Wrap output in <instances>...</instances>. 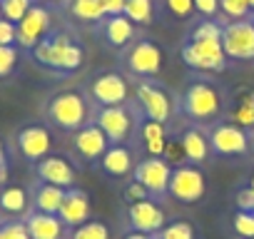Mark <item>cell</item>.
I'll return each instance as SVG.
<instances>
[{"label": "cell", "mask_w": 254, "mask_h": 239, "mask_svg": "<svg viewBox=\"0 0 254 239\" xmlns=\"http://www.w3.org/2000/svg\"><path fill=\"white\" fill-rule=\"evenodd\" d=\"M182 60L194 70L219 72L227 65V55L222 48V25L214 20H204L194 28L192 40L182 48Z\"/></svg>", "instance_id": "obj_1"}, {"label": "cell", "mask_w": 254, "mask_h": 239, "mask_svg": "<svg viewBox=\"0 0 254 239\" xmlns=\"http://www.w3.org/2000/svg\"><path fill=\"white\" fill-rule=\"evenodd\" d=\"M33 53H35V60L40 65H45L50 70H58V72H72V70H77L82 65V58H85L82 48L72 38H67L63 33L43 38L33 48Z\"/></svg>", "instance_id": "obj_2"}, {"label": "cell", "mask_w": 254, "mask_h": 239, "mask_svg": "<svg viewBox=\"0 0 254 239\" xmlns=\"http://www.w3.org/2000/svg\"><path fill=\"white\" fill-rule=\"evenodd\" d=\"M48 115H50V120L58 127L77 132L80 127L87 125L90 107H87V100L80 92H60V95H55L50 100Z\"/></svg>", "instance_id": "obj_3"}, {"label": "cell", "mask_w": 254, "mask_h": 239, "mask_svg": "<svg viewBox=\"0 0 254 239\" xmlns=\"http://www.w3.org/2000/svg\"><path fill=\"white\" fill-rule=\"evenodd\" d=\"M219 92L207 82H194L182 95V110L192 120H212L219 115Z\"/></svg>", "instance_id": "obj_4"}, {"label": "cell", "mask_w": 254, "mask_h": 239, "mask_svg": "<svg viewBox=\"0 0 254 239\" xmlns=\"http://www.w3.org/2000/svg\"><path fill=\"white\" fill-rule=\"evenodd\" d=\"M222 48L232 60H254V23L234 20L222 28Z\"/></svg>", "instance_id": "obj_5"}, {"label": "cell", "mask_w": 254, "mask_h": 239, "mask_svg": "<svg viewBox=\"0 0 254 239\" xmlns=\"http://www.w3.org/2000/svg\"><path fill=\"white\" fill-rule=\"evenodd\" d=\"M170 194L185 204L199 202L204 197V175L194 165H180L177 170H172Z\"/></svg>", "instance_id": "obj_6"}, {"label": "cell", "mask_w": 254, "mask_h": 239, "mask_svg": "<svg viewBox=\"0 0 254 239\" xmlns=\"http://www.w3.org/2000/svg\"><path fill=\"white\" fill-rule=\"evenodd\" d=\"M135 179H137L140 184H145L150 194L162 197V194L170 192L172 167H170V162L162 160V157H150V160H145V162H140V165L135 167Z\"/></svg>", "instance_id": "obj_7"}, {"label": "cell", "mask_w": 254, "mask_h": 239, "mask_svg": "<svg viewBox=\"0 0 254 239\" xmlns=\"http://www.w3.org/2000/svg\"><path fill=\"white\" fill-rule=\"evenodd\" d=\"M127 95H130V85H127V80L117 72L97 75L95 82H92V97L102 107H120V105H125Z\"/></svg>", "instance_id": "obj_8"}, {"label": "cell", "mask_w": 254, "mask_h": 239, "mask_svg": "<svg viewBox=\"0 0 254 239\" xmlns=\"http://www.w3.org/2000/svg\"><path fill=\"white\" fill-rule=\"evenodd\" d=\"M50 30V13L43 5H33L18 23V45L33 50Z\"/></svg>", "instance_id": "obj_9"}, {"label": "cell", "mask_w": 254, "mask_h": 239, "mask_svg": "<svg viewBox=\"0 0 254 239\" xmlns=\"http://www.w3.org/2000/svg\"><path fill=\"white\" fill-rule=\"evenodd\" d=\"M127 67L140 77H155L162 70V50L150 40H140L127 53Z\"/></svg>", "instance_id": "obj_10"}, {"label": "cell", "mask_w": 254, "mask_h": 239, "mask_svg": "<svg viewBox=\"0 0 254 239\" xmlns=\"http://www.w3.org/2000/svg\"><path fill=\"white\" fill-rule=\"evenodd\" d=\"M97 127L105 132V137L115 145H120L122 140H127L132 130V117L122 105L120 107H102L97 115Z\"/></svg>", "instance_id": "obj_11"}, {"label": "cell", "mask_w": 254, "mask_h": 239, "mask_svg": "<svg viewBox=\"0 0 254 239\" xmlns=\"http://www.w3.org/2000/svg\"><path fill=\"white\" fill-rule=\"evenodd\" d=\"M127 217H130V224L135 232H145V234H157L165 227V212L160 209V204L150 202V199H140L132 202L130 209H127Z\"/></svg>", "instance_id": "obj_12"}, {"label": "cell", "mask_w": 254, "mask_h": 239, "mask_svg": "<svg viewBox=\"0 0 254 239\" xmlns=\"http://www.w3.org/2000/svg\"><path fill=\"white\" fill-rule=\"evenodd\" d=\"M137 100H140V107L147 115V120H155V122H162V125L170 120L172 102L165 95V90H160V87H155L150 82H142L137 87Z\"/></svg>", "instance_id": "obj_13"}, {"label": "cell", "mask_w": 254, "mask_h": 239, "mask_svg": "<svg viewBox=\"0 0 254 239\" xmlns=\"http://www.w3.org/2000/svg\"><path fill=\"white\" fill-rule=\"evenodd\" d=\"M38 177L45 182V184H55V187H63V189H72L75 184V170L72 165L65 160V157H43L38 162Z\"/></svg>", "instance_id": "obj_14"}, {"label": "cell", "mask_w": 254, "mask_h": 239, "mask_svg": "<svg viewBox=\"0 0 254 239\" xmlns=\"http://www.w3.org/2000/svg\"><path fill=\"white\" fill-rule=\"evenodd\" d=\"M50 145H53L50 132L40 125H30V127L20 130V135H18V147H20L23 157L30 162H40L43 157H48Z\"/></svg>", "instance_id": "obj_15"}, {"label": "cell", "mask_w": 254, "mask_h": 239, "mask_svg": "<svg viewBox=\"0 0 254 239\" xmlns=\"http://www.w3.org/2000/svg\"><path fill=\"white\" fill-rule=\"evenodd\" d=\"M209 147H214V152H219V155H244L249 147V140L242 127L219 125V127H214V132L209 137Z\"/></svg>", "instance_id": "obj_16"}, {"label": "cell", "mask_w": 254, "mask_h": 239, "mask_svg": "<svg viewBox=\"0 0 254 239\" xmlns=\"http://www.w3.org/2000/svg\"><path fill=\"white\" fill-rule=\"evenodd\" d=\"M58 217L63 219L65 227H72V229L85 224L90 219V199H87V194L82 189H67Z\"/></svg>", "instance_id": "obj_17"}, {"label": "cell", "mask_w": 254, "mask_h": 239, "mask_svg": "<svg viewBox=\"0 0 254 239\" xmlns=\"http://www.w3.org/2000/svg\"><path fill=\"white\" fill-rule=\"evenodd\" d=\"M107 147H110V140L97 125H85L75 132V150L85 160H100L107 152Z\"/></svg>", "instance_id": "obj_18"}, {"label": "cell", "mask_w": 254, "mask_h": 239, "mask_svg": "<svg viewBox=\"0 0 254 239\" xmlns=\"http://www.w3.org/2000/svg\"><path fill=\"white\" fill-rule=\"evenodd\" d=\"M30 239H63L65 237V224L58 214H45V212H33L25 219Z\"/></svg>", "instance_id": "obj_19"}, {"label": "cell", "mask_w": 254, "mask_h": 239, "mask_svg": "<svg viewBox=\"0 0 254 239\" xmlns=\"http://www.w3.org/2000/svg\"><path fill=\"white\" fill-rule=\"evenodd\" d=\"M135 35V23L127 15H112L105 20V38L112 48H125Z\"/></svg>", "instance_id": "obj_20"}, {"label": "cell", "mask_w": 254, "mask_h": 239, "mask_svg": "<svg viewBox=\"0 0 254 239\" xmlns=\"http://www.w3.org/2000/svg\"><path fill=\"white\" fill-rule=\"evenodd\" d=\"M100 165H102V170H105L107 175L122 177V175H127V172L132 170V155H130V150L122 147V145H112V147H107V152L100 157Z\"/></svg>", "instance_id": "obj_21"}, {"label": "cell", "mask_w": 254, "mask_h": 239, "mask_svg": "<svg viewBox=\"0 0 254 239\" xmlns=\"http://www.w3.org/2000/svg\"><path fill=\"white\" fill-rule=\"evenodd\" d=\"M65 192L63 187H55V184H40L38 192H35V212H45V214H58L60 207H63V199H65Z\"/></svg>", "instance_id": "obj_22"}, {"label": "cell", "mask_w": 254, "mask_h": 239, "mask_svg": "<svg viewBox=\"0 0 254 239\" xmlns=\"http://www.w3.org/2000/svg\"><path fill=\"white\" fill-rule=\"evenodd\" d=\"M180 145H182V150H185V160L204 162L207 155H209V140H207L199 130H194V127H190V130L182 135Z\"/></svg>", "instance_id": "obj_23"}, {"label": "cell", "mask_w": 254, "mask_h": 239, "mask_svg": "<svg viewBox=\"0 0 254 239\" xmlns=\"http://www.w3.org/2000/svg\"><path fill=\"white\" fill-rule=\"evenodd\" d=\"M142 140H145V147H147L150 157H162L165 145H167L165 125L155 122V120H147V122L142 125Z\"/></svg>", "instance_id": "obj_24"}, {"label": "cell", "mask_w": 254, "mask_h": 239, "mask_svg": "<svg viewBox=\"0 0 254 239\" xmlns=\"http://www.w3.org/2000/svg\"><path fill=\"white\" fill-rule=\"evenodd\" d=\"M232 120L237 127H254V92H242L234 110H232Z\"/></svg>", "instance_id": "obj_25"}, {"label": "cell", "mask_w": 254, "mask_h": 239, "mask_svg": "<svg viewBox=\"0 0 254 239\" xmlns=\"http://www.w3.org/2000/svg\"><path fill=\"white\" fill-rule=\"evenodd\" d=\"M28 207V194L23 187H5L0 192V209L8 214H23Z\"/></svg>", "instance_id": "obj_26"}, {"label": "cell", "mask_w": 254, "mask_h": 239, "mask_svg": "<svg viewBox=\"0 0 254 239\" xmlns=\"http://www.w3.org/2000/svg\"><path fill=\"white\" fill-rule=\"evenodd\" d=\"M72 15L82 23H97L105 18V10H102V3L100 0H72L70 5Z\"/></svg>", "instance_id": "obj_27"}, {"label": "cell", "mask_w": 254, "mask_h": 239, "mask_svg": "<svg viewBox=\"0 0 254 239\" xmlns=\"http://www.w3.org/2000/svg\"><path fill=\"white\" fill-rule=\"evenodd\" d=\"M30 8H33V0H0V18L18 25Z\"/></svg>", "instance_id": "obj_28"}, {"label": "cell", "mask_w": 254, "mask_h": 239, "mask_svg": "<svg viewBox=\"0 0 254 239\" xmlns=\"http://www.w3.org/2000/svg\"><path fill=\"white\" fill-rule=\"evenodd\" d=\"M125 15L132 23L147 25L152 20V0H125Z\"/></svg>", "instance_id": "obj_29"}, {"label": "cell", "mask_w": 254, "mask_h": 239, "mask_svg": "<svg viewBox=\"0 0 254 239\" xmlns=\"http://www.w3.org/2000/svg\"><path fill=\"white\" fill-rule=\"evenodd\" d=\"M72 239H110V229L102 222H85L75 227Z\"/></svg>", "instance_id": "obj_30"}, {"label": "cell", "mask_w": 254, "mask_h": 239, "mask_svg": "<svg viewBox=\"0 0 254 239\" xmlns=\"http://www.w3.org/2000/svg\"><path fill=\"white\" fill-rule=\"evenodd\" d=\"M157 239H194V229L187 222H172L162 227Z\"/></svg>", "instance_id": "obj_31"}, {"label": "cell", "mask_w": 254, "mask_h": 239, "mask_svg": "<svg viewBox=\"0 0 254 239\" xmlns=\"http://www.w3.org/2000/svg\"><path fill=\"white\" fill-rule=\"evenodd\" d=\"M234 232L244 239H254V212H237L234 214Z\"/></svg>", "instance_id": "obj_32"}, {"label": "cell", "mask_w": 254, "mask_h": 239, "mask_svg": "<svg viewBox=\"0 0 254 239\" xmlns=\"http://www.w3.org/2000/svg\"><path fill=\"white\" fill-rule=\"evenodd\" d=\"M219 10L227 18H234V20H244L252 13V8L247 3H242V0H219Z\"/></svg>", "instance_id": "obj_33"}, {"label": "cell", "mask_w": 254, "mask_h": 239, "mask_svg": "<svg viewBox=\"0 0 254 239\" xmlns=\"http://www.w3.org/2000/svg\"><path fill=\"white\" fill-rule=\"evenodd\" d=\"M18 65V50L8 48V45H0V77H8Z\"/></svg>", "instance_id": "obj_34"}, {"label": "cell", "mask_w": 254, "mask_h": 239, "mask_svg": "<svg viewBox=\"0 0 254 239\" xmlns=\"http://www.w3.org/2000/svg\"><path fill=\"white\" fill-rule=\"evenodd\" d=\"M0 239H30V234L23 222H8L0 224Z\"/></svg>", "instance_id": "obj_35"}, {"label": "cell", "mask_w": 254, "mask_h": 239, "mask_svg": "<svg viewBox=\"0 0 254 239\" xmlns=\"http://www.w3.org/2000/svg\"><path fill=\"white\" fill-rule=\"evenodd\" d=\"M18 43V25L0 18V45H8V48H15Z\"/></svg>", "instance_id": "obj_36"}, {"label": "cell", "mask_w": 254, "mask_h": 239, "mask_svg": "<svg viewBox=\"0 0 254 239\" xmlns=\"http://www.w3.org/2000/svg\"><path fill=\"white\" fill-rule=\"evenodd\" d=\"M125 197L130 199V204H132V202H140V199H150V192H147L145 184H140L135 179V182H130V184L125 187Z\"/></svg>", "instance_id": "obj_37"}, {"label": "cell", "mask_w": 254, "mask_h": 239, "mask_svg": "<svg viewBox=\"0 0 254 239\" xmlns=\"http://www.w3.org/2000/svg\"><path fill=\"white\" fill-rule=\"evenodd\" d=\"M170 13L180 15V18H187L192 10H194V0H165Z\"/></svg>", "instance_id": "obj_38"}, {"label": "cell", "mask_w": 254, "mask_h": 239, "mask_svg": "<svg viewBox=\"0 0 254 239\" xmlns=\"http://www.w3.org/2000/svg\"><path fill=\"white\" fill-rule=\"evenodd\" d=\"M162 157H165L167 162H182V160H185V150H182V145H180V142H172V140H167Z\"/></svg>", "instance_id": "obj_39"}, {"label": "cell", "mask_w": 254, "mask_h": 239, "mask_svg": "<svg viewBox=\"0 0 254 239\" xmlns=\"http://www.w3.org/2000/svg\"><path fill=\"white\" fill-rule=\"evenodd\" d=\"M237 207L242 212H254V189L252 187H247L237 194Z\"/></svg>", "instance_id": "obj_40"}, {"label": "cell", "mask_w": 254, "mask_h": 239, "mask_svg": "<svg viewBox=\"0 0 254 239\" xmlns=\"http://www.w3.org/2000/svg\"><path fill=\"white\" fill-rule=\"evenodd\" d=\"M100 3H102L105 18H112V15H125V0H100Z\"/></svg>", "instance_id": "obj_41"}, {"label": "cell", "mask_w": 254, "mask_h": 239, "mask_svg": "<svg viewBox=\"0 0 254 239\" xmlns=\"http://www.w3.org/2000/svg\"><path fill=\"white\" fill-rule=\"evenodd\" d=\"M194 10H199L202 15L212 18L219 13V0H194Z\"/></svg>", "instance_id": "obj_42"}, {"label": "cell", "mask_w": 254, "mask_h": 239, "mask_svg": "<svg viewBox=\"0 0 254 239\" xmlns=\"http://www.w3.org/2000/svg\"><path fill=\"white\" fill-rule=\"evenodd\" d=\"M8 179V162H5V147L0 142V184H5Z\"/></svg>", "instance_id": "obj_43"}, {"label": "cell", "mask_w": 254, "mask_h": 239, "mask_svg": "<svg viewBox=\"0 0 254 239\" xmlns=\"http://www.w3.org/2000/svg\"><path fill=\"white\" fill-rule=\"evenodd\" d=\"M125 239H155V234H145V232H135V229H132Z\"/></svg>", "instance_id": "obj_44"}, {"label": "cell", "mask_w": 254, "mask_h": 239, "mask_svg": "<svg viewBox=\"0 0 254 239\" xmlns=\"http://www.w3.org/2000/svg\"><path fill=\"white\" fill-rule=\"evenodd\" d=\"M242 3H247V5H249V8L254 10V0H242Z\"/></svg>", "instance_id": "obj_45"}, {"label": "cell", "mask_w": 254, "mask_h": 239, "mask_svg": "<svg viewBox=\"0 0 254 239\" xmlns=\"http://www.w3.org/2000/svg\"><path fill=\"white\" fill-rule=\"evenodd\" d=\"M249 187H252V189H254V177H252V184H249Z\"/></svg>", "instance_id": "obj_46"}, {"label": "cell", "mask_w": 254, "mask_h": 239, "mask_svg": "<svg viewBox=\"0 0 254 239\" xmlns=\"http://www.w3.org/2000/svg\"><path fill=\"white\" fill-rule=\"evenodd\" d=\"M43 3H53V0H43Z\"/></svg>", "instance_id": "obj_47"}]
</instances>
